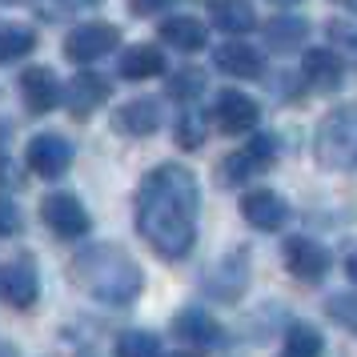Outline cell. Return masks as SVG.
<instances>
[{"instance_id":"obj_1","label":"cell","mask_w":357,"mask_h":357,"mask_svg":"<svg viewBox=\"0 0 357 357\" xmlns=\"http://www.w3.org/2000/svg\"><path fill=\"white\" fill-rule=\"evenodd\" d=\"M201 185L185 165H157L137 189V229L153 253L165 261H181L197 241Z\"/></svg>"},{"instance_id":"obj_2","label":"cell","mask_w":357,"mask_h":357,"mask_svg":"<svg viewBox=\"0 0 357 357\" xmlns=\"http://www.w3.org/2000/svg\"><path fill=\"white\" fill-rule=\"evenodd\" d=\"M68 277H73L89 297H97L105 305H129V301H137V293L145 285L141 265L113 241H100V245L81 249V253L73 257V265H68Z\"/></svg>"},{"instance_id":"obj_3","label":"cell","mask_w":357,"mask_h":357,"mask_svg":"<svg viewBox=\"0 0 357 357\" xmlns=\"http://www.w3.org/2000/svg\"><path fill=\"white\" fill-rule=\"evenodd\" d=\"M313 157L325 169H354L357 165V105H337L321 116L313 137Z\"/></svg>"},{"instance_id":"obj_4","label":"cell","mask_w":357,"mask_h":357,"mask_svg":"<svg viewBox=\"0 0 357 357\" xmlns=\"http://www.w3.org/2000/svg\"><path fill=\"white\" fill-rule=\"evenodd\" d=\"M273 157H277V141L269 137V132H257V137H253L241 153H233V157H225V161H221L217 177L225 181V185H241V181L265 173V169L273 165Z\"/></svg>"},{"instance_id":"obj_5","label":"cell","mask_w":357,"mask_h":357,"mask_svg":"<svg viewBox=\"0 0 357 357\" xmlns=\"http://www.w3.org/2000/svg\"><path fill=\"white\" fill-rule=\"evenodd\" d=\"M116 40H121L116 24H105V20L77 24V29L65 36V56L73 61V65H93V61H100L105 52L116 49Z\"/></svg>"},{"instance_id":"obj_6","label":"cell","mask_w":357,"mask_h":357,"mask_svg":"<svg viewBox=\"0 0 357 357\" xmlns=\"http://www.w3.org/2000/svg\"><path fill=\"white\" fill-rule=\"evenodd\" d=\"M40 221L56 233V237H65V241H73V237H84L89 233V209L81 205V197L73 193H49L45 201H40Z\"/></svg>"},{"instance_id":"obj_7","label":"cell","mask_w":357,"mask_h":357,"mask_svg":"<svg viewBox=\"0 0 357 357\" xmlns=\"http://www.w3.org/2000/svg\"><path fill=\"white\" fill-rule=\"evenodd\" d=\"M213 121L217 129L229 132V137H241V132H253L261 121V105L249 93H237V89H221L217 100H213Z\"/></svg>"},{"instance_id":"obj_8","label":"cell","mask_w":357,"mask_h":357,"mask_svg":"<svg viewBox=\"0 0 357 357\" xmlns=\"http://www.w3.org/2000/svg\"><path fill=\"white\" fill-rule=\"evenodd\" d=\"M40 297V277L29 257L0 261V301L13 309H33Z\"/></svg>"},{"instance_id":"obj_9","label":"cell","mask_w":357,"mask_h":357,"mask_svg":"<svg viewBox=\"0 0 357 357\" xmlns=\"http://www.w3.org/2000/svg\"><path fill=\"white\" fill-rule=\"evenodd\" d=\"M24 161H29V169H33L36 177H49V181L61 177L68 165H73V141L61 137V132H40V137L29 141Z\"/></svg>"},{"instance_id":"obj_10","label":"cell","mask_w":357,"mask_h":357,"mask_svg":"<svg viewBox=\"0 0 357 357\" xmlns=\"http://www.w3.org/2000/svg\"><path fill=\"white\" fill-rule=\"evenodd\" d=\"M65 109L77 121H84V116H93V109H100L105 100H109V81L100 77V73H89V68H81L73 81L65 84Z\"/></svg>"},{"instance_id":"obj_11","label":"cell","mask_w":357,"mask_h":357,"mask_svg":"<svg viewBox=\"0 0 357 357\" xmlns=\"http://www.w3.org/2000/svg\"><path fill=\"white\" fill-rule=\"evenodd\" d=\"M285 269L297 281H321L329 273V249L313 237H289L285 241Z\"/></svg>"},{"instance_id":"obj_12","label":"cell","mask_w":357,"mask_h":357,"mask_svg":"<svg viewBox=\"0 0 357 357\" xmlns=\"http://www.w3.org/2000/svg\"><path fill=\"white\" fill-rule=\"evenodd\" d=\"M241 217L253 229L273 233V229H281L289 221V205H285V197L273 193V189H249V193L241 197Z\"/></svg>"},{"instance_id":"obj_13","label":"cell","mask_w":357,"mask_h":357,"mask_svg":"<svg viewBox=\"0 0 357 357\" xmlns=\"http://www.w3.org/2000/svg\"><path fill=\"white\" fill-rule=\"evenodd\" d=\"M249 285V261H245V249L229 253V257L217 261V269L205 277V293L217 297V301H237Z\"/></svg>"},{"instance_id":"obj_14","label":"cell","mask_w":357,"mask_h":357,"mask_svg":"<svg viewBox=\"0 0 357 357\" xmlns=\"http://www.w3.org/2000/svg\"><path fill=\"white\" fill-rule=\"evenodd\" d=\"M20 97L29 105V113H52L61 105V81L45 65H29L20 73Z\"/></svg>"},{"instance_id":"obj_15","label":"cell","mask_w":357,"mask_h":357,"mask_svg":"<svg viewBox=\"0 0 357 357\" xmlns=\"http://www.w3.org/2000/svg\"><path fill=\"white\" fill-rule=\"evenodd\" d=\"M113 129L125 132V137H153L161 129V105H157V97L125 100L113 113Z\"/></svg>"},{"instance_id":"obj_16","label":"cell","mask_w":357,"mask_h":357,"mask_svg":"<svg viewBox=\"0 0 357 357\" xmlns=\"http://www.w3.org/2000/svg\"><path fill=\"white\" fill-rule=\"evenodd\" d=\"M213 65L221 68V73H229V77L257 81L261 73H265V56H261V49L245 45V40H225L221 49L213 52Z\"/></svg>"},{"instance_id":"obj_17","label":"cell","mask_w":357,"mask_h":357,"mask_svg":"<svg viewBox=\"0 0 357 357\" xmlns=\"http://www.w3.org/2000/svg\"><path fill=\"white\" fill-rule=\"evenodd\" d=\"M301 73H305L309 84H317V89H325V93L345 81V65H341V56L333 49H305Z\"/></svg>"},{"instance_id":"obj_18","label":"cell","mask_w":357,"mask_h":357,"mask_svg":"<svg viewBox=\"0 0 357 357\" xmlns=\"http://www.w3.org/2000/svg\"><path fill=\"white\" fill-rule=\"evenodd\" d=\"M161 40L181 52H201L209 45V29H205V20H197V17H169V20H161Z\"/></svg>"},{"instance_id":"obj_19","label":"cell","mask_w":357,"mask_h":357,"mask_svg":"<svg viewBox=\"0 0 357 357\" xmlns=\"http://www.w3.org/2000/svg\"><path fill=\"white\" fill-rule=\"evenodd\" d=\"M121 77L125 81H149V77H161L165 68V52L157 45H132V49L121 52Z\"/></svg>"},{"instance_id":"obj_20","label":"cell","mask_w":357,"mask_h":357,"mask_svg":"<svg viewBox=\"0 0 357 357\" xmlns=\"http://www.w3.org/2000/svg\"><path fill=\"white\" fill-rule=\"evenodd\" d=\"M173 333L189 345H217L221 341V325L213 321L205 309H181L173 317Z\"/></svg>"},{"instance_id":"obj_21","label":"cell","mask_w":357,"mask_h":357,"mask_svg":"<svg viewBox=\"0 0 357 357\" xmlns=\"http://www.w3.org/2000/svg\"><path fill=\"white\" fill-rule=\"evenodd\" d=\"M209 17H213V24L229 36H241L257 24V13H253L249 0H209Z\"/></svg>"},{"instance_id":"obj_22","label":"cell","mask_w":357,"mask_h":357,"mask_svg":"<svg viewBox=\"0 0 357 357\" xmlns=\"http://www.w3.org/2000/svg\"><path fill=\"white\" fill-rule=\"evenodd\" d=\"M309 36V20L305 17H273L265 24V45L277 52H297Z\"/></svg>"},{"instance_id":"obj_23","label":"cell","mask_w":357,"mask_h":357,"mask_svg":"<svg viewBox=\"0 0 357 357\" xmlns=\"http://www.w3.org/2000/svg\"><path fill=\"white\" fill-rule=\"evenodd\" d=\"M325 354V337L317 333V325L309 321H293L281 345V357H321Z\"/></svg>"},{"instance_id":"obj_24","label":"cell","mask_w":357,"mask_h":357,"mask_svg":"<svg viewBox=\"0 0 357 357\" xmlns=\"http://www.w3.org/2000/svg\"><path fill=\"white\" fill-rule=\"evenodd\" d=\"M36 49V33L29 24H0V65H8V61H20V56H29Z\"/></svg>"},{"instance_id":"obj_25","label":"cell","mask_w":357,"mask_h":357,"mask_svg":"<svg viewBox=\"0 0 357 357\" xmlns=\"http://www.w3.org/2000/svg\"><path fill=\"white\" fill-rule=\"evenodd\" d=\"M165 93H169V100L193 105V100H201V93H205V73H201V68H177V73L169 77V84H165Z\"/></svg>"},{"instance_id":"obj_26","label":"cell","mask_w":357,"mask_h":357,"mask_svg":"<svg viewBox=\"0 0 357 357\" xmlns=\"http://www.w3.org/2000/svg\"><path fill=\"white\" fill-rule=\"evenodd\" d=\"M113 357H161V341L145 333V329H129V333L116 337Z\"/></svg>"},{"instance_id":"obj_27","label":"cell","mask_w":357,"mask_h":357,"mask_svg":"<svg viewBox=\"0 0 357 357\" xmlns=\"http://www.w3.org/2000/svg\"><path fill=\"white\" fill-rule=\"evenodd\" d=\"M177 145L181 149H201L205 145V116L197 105H185V113L177 116Z\"/></svg>"},{"instance_id":"obj_28","label":"cell","mask_w":357,"mask_h":357,"mask_svg":"<svg viewBox=\"0 0 357 357\" xmlns=\"http://www.w3.org/2000/svg\"><path fill=\"white\" fill-rule=\"evenodd\" d=\"M325 313L337 325H345L349 333H357V293H333V297L325 301Z\"/></svg>"},{"instance_id":"obj_29","label":"cell","mask_w":357,"mask_h":357,"mask_svg":"<svg viewBox=\"0 0 357 357\" xmlns=\"http://www.w3.org/2000/svg\"><path fill=\"white\" fill-rule=\"evenodd\" d=\"M17 229H20V209H17V201L0 193V237H13Z\"/></svg>"},{"instance_id":"obj_30","label":"cell","mask_w":357,"mask_h":357,"mask_svg":"<svg viewBox=\"0 0 357 357\" xmlns=\"http://www.w3.org/2000/svg\"><path fill=\"white\" fill-rule=\"evenodd\" d=\"M329 36H333L337 45H345V49H354V52H357V29H354V24H345V20H333V24H329Z\"/></svg>"},{"instance_id":"obj_31","label":"cell","mask_w":357,"mask_h":357,"mask_svg":"<svg viewBox=\"0 0 357 357\" xmlns=\"http://www.w3.org/2000/svg\"><path fill=\"white\" fill-rule=\"evenodd\" d=\"M132 13L137 17H153V13H161V8H169V4H177V0H129Z\"/></svg>"},{"instance_id":"obj_32","label":"cell","mask_w":357,"mask_h":357,"mask_svg":"<svg viewBox=\"0 0 357 357\" xmlns=\"http://www.w3.org/2000/svg\"><path fill=\"white\" fill-rule=\"evenodd\" d=\"M8 165H13V161H8V157L0 153V185H17V181H20V173H13Z\"/></svg>"},{"instance_id":"obj_33","label":"cell","mask_w":357,"mask_h":357,"mask_svg":"<svg viewBox=\"0 0 357 357\" xmlns=\"http://www.w3.org/2000/svg\"><path fill=\"white\" fill-rule=\"evenodd\" d=\"M0 357H20V349L13 341H0Z\"/></svg>"},{"instance_id":"obj_34","label":"cell","mask_w":357,"mask_h":357,"mask_svg":"<svg viewBox=\"0 0 357 357\" xmlns=\"http://www.w3.org/2000/svg\"><path fill=\"white\" fill-rule=\"evenodd\" d=\"M345 273H349V277L357 281V253H349V261H345Z\"/></svg>"},{"instance_id":"obj_35","label":"cell","mask_w":357,"mask_h":357,"mask_svg":"<svg viewBox=\"0 0 357 357\" xmlns=\"http://www.w3.org/2000/svg\"><path fill=\"white\" fill-rule=\"evenodd\" d=\"M68 8H89V4H100V0H65Z\"/></svg>"},{"instance_id":"obj_36","label":"cell","mask_w":357,"mask_h":357,"mask_svg":"<svg viewBox=\"0 0 357 357\" xmlns=\"http://www.w3.org/2000/svg\"><path fill=\"white\" fill-rule=\"evenodd\" d=\"M333 4H341V8H349V13L357 17V0H333Z\"/></svg>"},{"instance_id":"obj_37","label":"cell","mask_w":357,"mask_h":357,"mask_svg":"<svg viewBox=\"0 0 357 357\" xmlns=\"http://www.w3.org/2000/svg\"><path fill=\"white\" fill-rule=\"evenodd\" d=\"M165 357V354H161ZM169 357H201V354H193V349H181V354H169Z\"/></svg>"},{"instance_id":"obj_38","label":"cell","mask_w":357,"mask_h":357,"mask_svg":"<svg viewBox=\"0 0 357 357\" xmlns=\"http://www.w3.org/2000/svg\"><path fill=\"white\" fill-rule=\"evenodd\" d=\"M273 4H297V0H273Z\"/></svg>"}]
</instances>
